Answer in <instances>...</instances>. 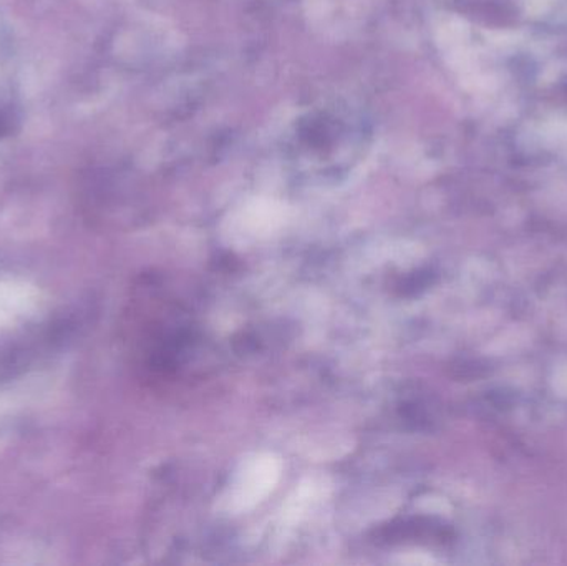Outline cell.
I'll return each mask as SVG.
<instances>
[{"instance_id":"cell-1","label":"cell","mask_w":567,"mask_h":566,"mask_svg":"<svg viewBox=\"0 0 567 566\" xmlns=\"http://www.w3.org/2000/svg\"><path fill=\"white\" fill-rule=\"evenodd\" d=\"M3 130H6V126H3V122L2 120H0V133H2Z\"/></svg>"}]
</instances>
